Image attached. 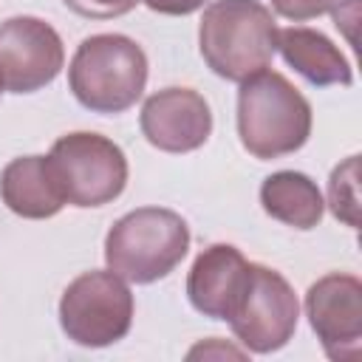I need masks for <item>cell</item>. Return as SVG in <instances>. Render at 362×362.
I'll return each mask as SVG.
<instances>
[{
	"label": "cell",
	"mask_w": 362,
	"mask_h": 362,
	"mask_svg": "<svg viewBox=\"0 0 362 362\" xmlns=\"http://www.w3.org/2000/svg\"><path fill=\"white\" fill-rule=\"evenodd\" d=\"M277 23L260 0H215L204 8L198 48L212 74L243 82L272 65Z\"/></svg>",
	"instance_id": "obj_1"
},
{
	"label": "cell",
	"mask_w": 362,
	"mask_h": 362,
	"mask_svg": "<svg viewBox=\"0 0 362 362\" xmlns=\"http://www.w3.org/2000/svg\"><path fill=\"white\" fill-rule=\"evenodd\" d=\"M308 99L277 71H260L240 82L238 136L260 161L297 153L311 136Z\"/></svg>",
	"instance_id": "obj_2"
},
{
	"label": "cell",
	"mask_w": 362,
	"mask_h": 362,
	"mask_svg": "<svg viewBox=\"0 0 362 362\" xmlns=\"http://www.w3.org/2000/svg\"><path fill=\"white\" fill-rule=\"evenodd\" d=\"M147 85V54L124 34H93L79 42L68 65V88L93 113H124Z\"/></svg>",
	"instance_id": "obj_3"
},
{
	"label": "cell",
	"mask_w": 362,
	"mask_h": 362,
	"mask_svg": "<svg viewBox=\"0 0 362 362\" xmlns=\"http://www.w3.org/2000/svg\"><path fill=\"white\" fill-rule=\"evenodd\" d=\"M189 249L187 221L164 206H139L122 215L105 235V263L127 283L167 277Z\"/></svg>",
	"instance_id": "obj_4"
},
{
	"label": "cell",
	"mask_w": 362,
	"mask_h": 362,
	"mask_svg": "<svg viewBox=\"0 0 362 362\" xmlns=\"http://www.w3.org/2000/svg\"><path fill=\"white\" fill-rule=\"evenodd\" d=\"M51 173L65 195V204L90 209L116 201L127 187L124 150L107 136L76 130L51 144Z\"/></svg>",
	"instance_id": "obj_5"
},
{
	"label": "cell",
	"mask_w": 362,
	"mask_h": 362,
	"mask_svg": "<svg viewBox=\"0 0 362 362\" xmlns=\"http://www.w3.org/2000/svg\"><path fill=\"white\" fill-rule=\"evenodd\" d=\"M133 294L116 272H85L68 283L59 300V325L82 348H107L127 337L133 325Z\"/></svg>",
	"instance_id": "obj_6"
},
{
	"label": "cell",
	"mask_w": 362,
	"mask_h": 362,
	"mask_svg": "<svg viewBox=\"0 0 362 362\" xmlns=\"http://www.w3.org/2000/svg\"><path fill=\"white\" fill-rule=\"evenodd\" d=\"M226 322L246 351L272 354L288 345L294 337L300 322V303L280 272L263 263H249L246 291Z\"/></svg>",
	"instance_id": "obj_7"
},
{
	"label": "cell",
	"mask_w": 362,
	"mask_h": 362,
	"mask_svg": "<svg viewBox=\"0 0 362 362\" xmlns=\"http://www.w3.org/2000/svg\"><path fill=\"white\" fill-rule=\"evenodd\" d=\"M65 65V45L54 25L40 17L0 23V85L11 93H34L51 85Z\"/></svg>",
	"instance_id": "obj_8"
},
{
	"label": "cell",
	"mask_w": 362,
	"mask_h": 362,
	"mask_svg": "<svg viewBox=\"0 0 362 362\" xmlns=\"http://www.w3.org/2000/svg\"><path fill=\"white\" fill-rule=\"evenodd\" d=\"M308 322L334 362H356L362 356V283L356 274L331 272L305 291Z\"/></svg>",
	"instance_id": "obj_9"
},
{
	"label": "cell",
	"mask_w": 362,
	"mask_h": 362,
	"mask_svg": "<svg viewBox=\"0 0 362 362\" xmlns=\"http://www.w3.org/2000/svg\"><path fill=\"white\" fill-rule=\"evenodd\" d=\"M144 139L164 153H192L212 133V110L192 88H164L144 99L139 116Z\"/></svg>",
	"instance_id": "obj_10"
},
{
	"label": "cell",
	"mask_w": 362,
	"mask_h": 362,
	"mask_svg": "<svg viewBox=\"0 0 362 362\" xmlns=\"http://www.w3.org/2000/svg\"><path fill=\"white\" fill-rule=\"evenodd\" d=\"M246 283L249 260L240 255V249L229 243H212L195 257L187 274V297L204 317L229 320L246 291Z\"/></svg>",
	"instance_id": "obj_11"
},
{
	"label": "cell",
	"mask_w": 362,
	"mask_h": 362,
	"mask_svg": "<svg viewBox=\"0 0 362 362\" xmlns=\"http://www.w3.org/2000/svg\"><path fill=\"white\" fill-rule=\"evenodd\" d=\"M3 204L28 221L54 218L65 206V195L51 173L48 156H20L11 158L0 173Z\"/></svg>",
	"instance_id": "obj_12"
},
{
	"label": "cell",
	"mask_w": 362,
	"mask_h": 362,
	"mask_svg": "<svg viewBox=\"0 0 362 362\" xmlns=\"http://www.w3.org/2000/svg\"><path fill=\"white\" fill-rule=\"evenodd\" d=\"M277 51L303 79H308L317 88L354 82L351 62L322 31L303 28V25L283 28L277 31Z\"/></svg>",
	"instance_id": "obj_13"
},
{
	"label": "cell",
	"mask_w": 362,
	"mask_h": 362,
	"mask_svg": "<svg viewBox=\"0 0 362 362\" xmlns=\"http://www.w3.org/2000/svg\"><path fill=\"white\" fill-rule=\"evenodd\" d=\"M260 204L266 215L294 229H314L325 212L317 181L297 170H280L266 175L260 184Z\"/></svg>",
	"instance_id": "obj_14"
},
{
	"label": "cell",
	"mask_w": 362,
	"mask_h": 362,
	"mask_svg": "<svg viewBox=\"0 0 362 362\" xmlns=\"http://www.w3.org/2000/svg\"><path fill=\"white\" fill-rule=\"evenodd\" d=\"M328 206L337 221L356 229L359 226V156H348L331 170L328 178Z\"/></svg>",
	"instance_id": "obj_15"
},
{
	"label": "cell",
	"mask_w": 362,
	"mask_h": 362,
	"mask_svg": "<svg viewBox=\"0 0 362 362\" xmlns=\"http://www.w3.org/2000/svg\"><path fill=\"white\" fill-rule=\"evenodd\" d=\"M71 11L88 20H113L127 11H133L141 0H62Z\"/></svg>",
	"instance_id": "obj_16"
},
{
	"label": "cell",
	"mask_w": 362,
	"mask_h": 362,
	"mask_svg": "<svg viewBox=\"0 0 362 362\" xmlns=\"http://www.w3.org/2000/svg\"><path fill=\"white\" fill-rule=\"evenodd\" d=\"M334 3L337 0H272V8L286 20L303 23V20H314L325 11H331Z\"/></svg>",
	"instance_id": "obj_17"
},
{
	"label": "cell",
	"mask_w": 362,
	"mask_h": 362,
	"mask_svg": "<svg viewBox=\"0 0 362 362\" xmlns=\"http://www.w3.org/2000/svg\"><path fill=\"white\" fill-rule=\"evenodd\" d=\"M147 8L158 11V14H170V17H184V14H192L198 11L206 0H141Z\"/></svg>",
	"instance_id": "obj_18"
},
{
	"label": "cell",
	"mask_w": 362,
	"mask_h": 362,
	"mask_svg": "<svg viewBox=\"0 0 362 362\" xmlns=\"http://www.w3.org/2000/svg\"><path fill=\"white\" fill-rule=\"evenodd\" d=\"M189 359H198V356H238V359H243L246 356V351H238V348H232V345H223L221 339H209V342H201V345H195L189 354H187Z\"/></svg>",
	"instance_id": "obj_19"
},
{
	"label": "cell",
	"mask_w": 362,
	"mask_h": 362,
	"mask_svg": "<svg viewBox=\"0 0 362 362\" xmlns=\"http://www.w3.org/2000/svg\"><path fill=\"white\" fill-rule=\"evenodd\" d=\"M0 93H3V85H0Z\"/></svg>",
	"instance_id": "obj_20"
}]
</instances>
